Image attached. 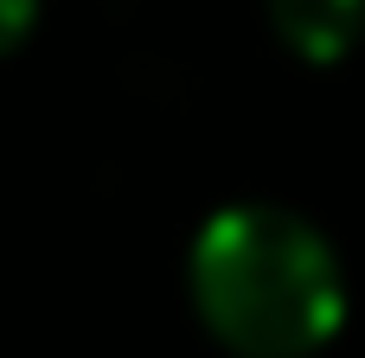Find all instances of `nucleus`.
<instances>
[{
    "instance_id": "obj_1",
    "label": "nucleus",
    "mask_w": 365,
    "mask_h": 358,
    "mask_svg": "<svg viewBox=\"0 0 365 358\" xmlns=\"http://www.w3.org/2000/svg\"><path fill=\"white\" fill-rule=\"evenodd\" d=\"M186 288L231 358H314L346 320V269L289 205H225L199 224Z\"/></svg>"
},
{
    "instance_id": "obj_3",
    "label": "nucleus",
    "mask_w": 365,
    "mask_h": 358,
    "mask_svg": "<svg viewBox=\"0 0 365 358\" xmlns=\"http://www.w3.org/2000/svg\"><path fill=\"white\" fill-rule=\"evenodd\" d=\"M32 26H38V0H0V58L19 51L32 38Z\"/></svg>"
},
{
    "instance_id": "obj_2",
    "label": "nucleus",
    "mask_w": 365,
    "mask_h": 358,
    "mask_svg": "<svg viewBox=\"0 0 365 358\" xmlns=\"http://www.w3.org/2000/svg\"><path fill=\"white\" fill-rule=\"evenodd\" d=\"M269 26L302 64H340L365 38V0H269Z\"/></svg>"
}]
</instances>
